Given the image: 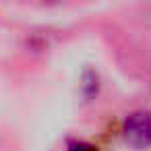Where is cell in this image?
I'll return each instance as SVG.
<instances>
[{
  "label": "cell",
  "instance_id": "cell-2",
  "mask_svg": "<svg viewBox=\"0 0 151 151\" xmlns=\"http://www.w3.org/2000/svg\"><path fill=\"white\" fill-rule=\"evenodd\" d=\"M68 151H97V147H93L91 143H85V141H73L68 145Z\"/></svg>",
  "mask_w": 151,
  "mask_h": 151
},
{
  "label": "cell",
  "instance_id": "cell-1",
  "mask_svg": "<svg viewBox=\"0 0 151 151\" xmlns=\"http://www.w3.org/2000/svg\"><path fill=\"white\" fill-rule=\"evenodd\" d=\"M124 139L132 147H149L151 145V112L149 110H137L126 116L124 120Z\"/></svg>",
  "mask_w": 151,
  "mask_h": 151
}]
</instances>
